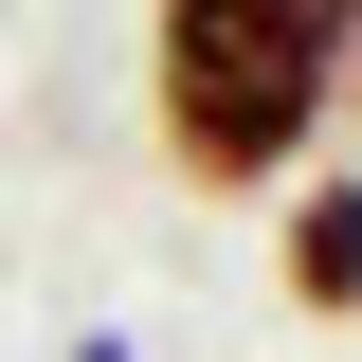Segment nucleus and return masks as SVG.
Wrapping results in <instances>:
<instances>
[{
    "instance_id": "obj_1",
    "label": "nucleus",
    "mask_w": 362,
    "mask_h": 362,
    "mask_svg": "<svg viewBox=\"0 0 362 362\" xmlns=\"http://www.w3.org/2000/svg\"><path fill=\"white\" fill-rule=\"evenodd\" d=\"M145 109H163V163L199 199L290 181L326 127V0H163L145 18Z\"/></svg>"
},
{
    "instance_id": "obj_2",
    "label": "nucleus",
    "mask_w": 362,
    "mask_h": 362,
    "mask_svg": "<svg viewBox=\"0 0 362 362\" xmlns=\"http://www.w3.org/2000/svg\"><path fill=\"white\" fill-rule=\"evenodd\" d=\"M272 272H290V308H308V326H362V181H308Z\"/></svg>"
},
{
    "instance_id": "obj_3",
    "label": "nucleus",
    "mask_w": 362,
    "mask_h": 362,
    "mask_svg": "<svg viewBox=\"0 0 362 362\" xmlns=\"http://www.w3.org/2000/svg\"><path fill=\"white\" fill-rule=\"evenodd\" d=\"M326 109H362V0H326Z\"/></svg>"
}]
</instances>
